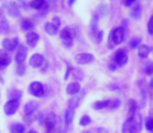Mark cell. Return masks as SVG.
<instances>
[{
	"mask_svg": "<svg viewBox=\"0 0 153 133\" xmlns=\"http://www.w3.org/2000/svg\"><path fill=\"white\" fill-rule=\"evenodd\" d=\"M141 13H142L141 5H135L134 7L132 8V10H131V17L134 19H140Z\"/></svg>",
	"mask_w": 153,
	"mask_h": 133,
	"instance_id": "28",
	"label": "cell"
},
{
	"mask_svg": "<svg viewBox=\"0 0 153 133\" xmlns=\"http://www.w3.org/2000/svg\"><path fill=\"white\" fill-rule=\"evenodd\" d=\"M113 61L116 66L125 65L128 61V56H127V52L125 51V49H119L118 51H116L113 56Z\"/></svg>",
	"mask_w": 153,
	"mask_h": 133,
	"instance_id": "5",
	"label": "cell"
},
{
	"mask_svg": "<svg viewBox=\"0 0 153 133\" xmlns=\"http://www.w3.org/2000/svg\"><path fill=\"white\" fill-rule=\"evenodd\" d=\"M97 26H98V16L97 15H94L92 18V21H91V29L92 31H96L97 30Z\"/></svg>",
	"mask_w": 153,
	"mask_h": 133,
	"instance_id": "30",
	"label": "cell"
},
{
	"mask_svg": "<svg viewBox=\"0 0 153 133\" xmlns=\"http://www.w3.org/2000/svg\"><path fill=\"white\" fill-rule=\"evenodd\" d=\"M120 104H121L120 100H118V99L111 100V103H109V108H111V109H116V108H118V107L120 106Z\"/></svg>",
	"mask_w": 153,
	"mask_h": 133,
	"instance_id": "34",
	"label": "cell"
},
{
	"mask_svg": "<svg viewBox=\"0 0 153 133\" xmlns=\"http://www.w3.org/2000/svg\"><path fill=\"white\" fill-rule=\"evenodd\" d=\"M92 122L91 117H89V115H82V117H80V120H79V125L82 126V127H85V126H88L90 123Z\"/></svg>",
	"mask_w": 153,
	"mask_h": 133,
	"instance_id": "29",
	"label": "cell"
},
{
	"mask_svg": "<svg viewBox=\"0 0 153 133\" xmlns=\"http://www.w3.org/2000/svg\"><path fill=\"white\" fill-rule=\"evenodd\" d=\"M10 133H24L25 132V126L21 123H14L10 127Z\"/></svg>",
	"mask_w": 153,
	"mask_h": 133,
	"instance_id": "22",
	"label": "cell"
},
{
	"mask_svg": "<svg viewBox=\"0 0 153 133\" xmlns=\"http://www.w3.org/2000/svg\"><path fill=\"white\" fill-rule=\"evenodd\" d=\"M102 38H103V33L100 31V33H98V35H97V38H96L97 43H100L101 40H102Z\"/></svg>",
	"mask_w": 153,
	"mask_h": 133,
	"instance_id": "39",
	"label": "cell"
},
{
	"mask_svg": "<svg viewBox=\"0 0 153 133\" xmlns=\"http://www.w3.org/2000/svg\"><path fill=\"white\" fill-rule=\"evenodd\" d=\"M76 1V0H68V3H69V5L70 6H72L73 4H74V2Z\"/></svg>",
	"mask_w": 153,
	"mask_h": 133,
	"instance_id": "42",
	"label": "cell"
},
{
	"mask_svg": "<svg viewBox=\"0 0 153 133\" xmlns=\"http://www.w3.org/2000/svg\"><path fill=\"white\" fill-rule=\"evenodd\" d=\"M19 46H20L19 45V38H17V36L12 38H4L2 42V47L6 51H15L16 49H18Z\"/></svg>",
	"mask_w": 153,
	"mask_h": 133,
	"instance_id": "6",
	"label": "cell"
},
{
	"mask_svg": "<svg viewBox=\"0 0 153 133\" xmlns=\"http://www.w3.org/2000/svg\"><path fill=\"white\" fill-rule=\"evenodd\" d=\"M39 108V103L36 101H29L24 106V113L25 115H33V112Z\"/></svg>",
	"mask_w": 153,
	"mask_h": 133,
	"instance_id": "17",
	"label": "cell"
},
{
	"mask_svg": "<svg viewBox=\"0 0 153 133\" xmlns=\"http://www.w3.org/2000/svg\"><path fill=\"white\" fill-rule=\"evenodd\" d=\"M28 92L29 94L36 98L43 97L45 95V87L43 85L42 82L40 81H33L29 84L28 86Z\"/></svg>",
	"mask_w": 153,
	"mask_h": 133,
	"instance_id": "3",
	"label": "cell"
},
{
	"mask_svg": "<svg viewBox=\"0 0 153 133\" xmlns=\"http://www.w3.org/2000/svg\"><path fill=\"white\" fill-rule=\"evenodd\" d=\"M22 97V92L20 89H10V93H8V98L10 100L16 99V100H20V98Z\"/></svg>",
	"mask_w": 153,
	"mask_h": 133,
	"instance_id": "27",
	"label": "cell"
},
{
	"mask_svg": "<svg viewBox=\"0 0 153 133\" xmlns=\"http://www.w3.org/2000/svg\"><path fill=\"white\" fill-rule=\"evenodd\" d=\"M142 128V117L141 115H135L133 119H127L122 127L123 133H135L140 131Z\"/></svg>",
	"mask_w": 153,
	"mask_h": 133,
	"instance_id": "1",
	"label": "cell"
},
{
	"mask_svg": "<svg viewBox=\"0 0 153 133\" xmlns=\"http://www.w3.org/2000/svg\"><path fill=\"white\" fill-rule=\"evenodd\" d=\"M39 38H40V36H39V34L36 33H28L26 34L27 45H28L29 47H31V48H33V47H36V44H38Z\"/></svg>",
	"mask_w": 153,
	"mask_h": 133,
	"instance_id": "13",
	"label": "cell"
},
{
	"mask_svg": "<svg viewBox=\"0 0 153 133\" xmlns=\"http://www.w3.org/2000/svg\"><path fill=\"white\" fill-rule=\"evenodd\" d=\"M81 133H91V131H83V132H81Z\"/></svg>",
	"mask_w": 153,
	"mask_h": 133,
	"instance_id": "45",
	"label": "cell"
},
{
	"mask_svg": "<svg viewBox=\"0 0 153 133\" xmlns=\"http://www.w3.org/2000/svg\"><path fill=\"white\" fill-rule=\"evenodd\" d=\"M137 52H139V56L141 57V58H146V57L149 55L150 49H149V47L146 46V45H141V46L139 47Z\"/></svg>",
	"mask_w": 153,
	"mask_h": 133,
	"instance_id": "24",
	"label": "cell"
},
{
	"mask_svg": "<svg viewBox=\"0 0 153 133\" xmlns=\"http://www.w3.org/2000/svg\"><path fill=\"white\" fill-rule=\"evenodd\" d=\"M70 72H71V66H68V70H67V73H66V76H65V80H67L69 77V75H70Z\"/></svg>",
	"mask_w": 153,
	"mask_h": 133,
	"instance_id": "41",
	"label": "cell"
},
{
	"mask_svg": "<svg viewBox=\"0 0 153 133\" xmlns=\"http://www.w3.org/2000/svg\"><path fill=\"white\" fill-rule=\"evenodd\" d=\"M10 64V57L6 53V50H0V70Z\"/></svg>",
	"mask_w": 153,
	"mask_h": 133,
	"instance_id": "16",
	"label": "cell"
},
{
	"mask_svg": "<svg viewBox=\"0 0 153 133\" xmlns=\"http://www.w3.org/2000/svg\"><path fill=\"white\" fill-rule=\"evenodd\" d=\"M144 72L147 75H152L153 74V63L149 61V63L146 64L145 68H144Z\"/></svg>",
	"mask_w": 153,
	"mask_h": 133,
	"instance_id": "31",
	"label": "cell"
},
{
	"mask_svg": "<svg viewBox=\"0 0 153 133\" xmlns=\"http://www.w3.org/2000/svg\"><path fill=\"white\" fill-rule=\"evenodd\" d=\"M52 23L56 25L57 27H59V25H61V20H59V17H54V18L52 19Z\"/></svg>",
	"mask_w": 153,
	"mask_h": 133,
	"instance_id": "37",
	"label": "cell"
},
{
	"mask_svg": "<svg viewBox=\"0 0 153 133\" xmlns=\"http://www.w3.org/2000/svg\"><path fill=\"white\" fill-rule=\"evenodd\" d=\"M75 36V33L72 29L70 28H64L61 31V38L65 43L67 42H72L73 38Z\"/></svg>",
	"mask_w": 153,
	"mask_h": 133,
	"instance_id": "14",
	"label": "cell"
},
{
	"mask_svg": "<svg viewBox=\"0 0 153 133\" xmlns=\"http://www.w3.org/2000/svg\"><path fill=\"white\" fill-rule=\"evenodd\" d=\"M19 106H20V101L19 100H16V99L8 100L3 106L4 112L7 115H13L17 112Z\"/></svg>",
	"mask_w": 153,
	"mask_h": 133,
	"instance_id": "4",
	"label": "cell"
},
{
	"mask_svg": "<svg viewBox=\"0 0 153 133\" xmlns=\"http://www.w3.org/2000/svg\"><path fill=\"white\" fill-rule=\"evenodd\" d=\"M94 55L91 53H79L75 56V61L78 65H87L94 61Z\"/></svg>",
	"mask_w": 153,
	"mask_h": 133,
	"instance_id": "9",
	"label": "cell"
},
{
	"mask_svg": "<svg viewBox=\"0 0 153 133\" xmlns=\"http://www.w3.org/2000/svg\"><path fill=\"white\" fill-rule=\"evenodd\" d=\"M44 29H45V31H46V33H48L49 35H54V34L57 33L59 27H57L55 24H53L52 22H49V23H46V24H45Z\"/></svg>",
	"mask_w": 153,
	"mask_h": 133,
	"instance_id": "20",
	"label": "cell"
},
{
	"mask_svg": "<svg viewBox=\"0 0 153 133\" xmlns=\"http://www.w3.org/2000/svg\"><path fill=\"white\" fill-rule=\"evenodd\" d=\"M140 43H141V38H133V40L130 41V43H129V46H130V48H135V47H137L140 45Z\"/></svg>",
	"mask_w": 153,
	"mask_h": 133,
	"instance_id": "35",
	"label": "cell"
},
{
	"mask_svg": "<svg viewBox=\"0 0 153 133\" xmlns=\"http://www.w3.org/2000/svg\"><path fill=\"white\" fill-rule=\"evenodd\" d=\"M147 27H148V33H149V34H153V16L148 21Z\"/></svg>",
	"mask_w": 153,
	"mask_h": 133,
	"instance_id": "36",
	"label": "cell"
},
{
	"mask_svg": "<svg viewBox=\"0 0 153 133\" xmlns=\"http://www.w3.org/2000/svg\"><path fill=\"white\" fill-rule=\"evenodd\" d=\"M45 63V57L43 56L40 53H34V54L31 55V57L29 58V65H30L32 68L38 69L41 68Z\"/></svg>",
	"mask_w": 153,
	"mask_h": 133,
	"instance_id": "8",
	"label": "cell"
},
{
	"mask_svg": "<svg viewBox=\"0 0 153 133\" xmlns=\"http://www.w3.org/2000/svg\"><path fill=\"white\" fill-rule=\"evenodd\" d=\"M25 70H26V68H25L24 64H20V65H18V66H17V74L19 75V76H22V75H24L25 73Z\"/></svg>",
	"mask_w": 153,
	"mask_h": 133,
	"instance_id": "33",
	"label": "cell"
},
{
	"mask_svg": "<svg viewBox=\"0 0 153 133\" xmlns=\"http://www.w3.org/2000/svg\"><path fill=\"white\" fill-rule=\"evenodd\" d=\"M150 87H153V79L150 81Z\"/></svg>",
	"mask_w": 153,
	"mask_h": 133,
	"instance_id": "43",
	"label": "cell"
},
{
	"mask_svg": "<svg viewBox=\"0 0 153 133\" xmlns=\"http://www.w3.org/2000/svg\"><path fill=\"white\" fill-rule=\"evenodd\" d=\"M97 133H109L107 131L105 128H98V130H97Z\"/></svg>",
	"mask_w": 153,
	"mask_h": 133,
	"instance_id": "40",
	"label": "cell"
},
{
	"mask_svg": "<svg viewBox=\"0 0 153 133\" xmlns=\"http://www.w3.org/2000/svg\"><path fill=\"white\" fill-rule=\"evenodd\" d=\"M124 35H125V30L123 27H118V28L114 29L108 36L109 48H114L115 46L119 45L120 43H122L123 40H124Z\"/></svg>",
	"mask_w": 153,
	"mask_h": 133,
	"instance_id": "2",
	"label": "cell"
},
{
	"mask_svg": "<svg viewBox=\"0 0 153 133\" xmlns=\"http://www.w3.org/2000/svg\"><path fill=\"white\" fill-rule=\"evenodd\" d=\"M43 125H44V128L47 133H54L55 132V122L52 117H47L46 119H45Z\"/></svg>",
	"mask_w": 153,
	"mask_h": 133,
	"instance_id": "11",
	"label": "cell"
},
{
	"mask_svg": "<svg viewBox=\"0 0 153 133\" xmlns=\"http://www.w3.org/2000/svg\"><path fill=\"white\" fill-rule=\"evenodd\" d=\"M28 133H36V130H30Z\"/></svg>",
	"mask_w": 153,
	"mask_h": 133,
	"instance_id": "44",
	"label": "cell"
},
{
	"mask_svg": "<svg viewBox=\"0 0 153 133\" xmlns=\"http://www.w3.org/2000/svg\"><path fill=\"white\" fill-rule=\"evenodd\" d=\"M145 126H146V129H147L148 131L153 133V119L152 117H149V119L146 120Z\"/></svg>",
	"mask_w": 153,
	"mask_h": 133,
	"instance_id": "32",
	"label": "cell"
},
{
	"mask_svg": "<svg viewBox=\"0 0 153 133\" xmlns=\"http://www.w3.org/2000/svg\"><path fill=\"white\" fill-rule=\"evenodd\" d=\"M109 103L111 100H102V101H98L94 104L95 109H103V108H109Z\"/></svg>",
	"mask_w": 153,
	"mask_h": 133,
	"instance_id": "26",
	"label": "cell"
},
{
	"mask_svg": "<svg viewBox=\"0 0 153 133\" xmlns=\"http://www.w3.org/2000/svg\"><path fill=\"white\" fill-rule=\"evenodd\" d=\"M128 119H133L137 115V104L134 100L131 99L128 103Z\"/></svg>",
	"mask_w": 153,
	"mask_h": 133,
	"instance_id": "19",
	"label": "cell"
},
{
	"mask_svg": "<svg viewBox=\"0 0 153 133\" xmlns=\"http://www.w3.org/2000/svg\"><path fill=\"white\" fill-rule=\"evenodd\" d=\"M27 50L26 46L24 45H20L17 49V52H16V56H15V61H16L17 65H20V64H24L25 59L27 57Z\"/></svg>",
	"mask_w": 153,
	"mask_h": 133,
	"instance_id": "7",
	"label": "cell"
},
{
	"mask_svg": "<svg viewBox=\"0 0 153 133\" xmlns=\"http://www.w3.org/2000/svg\"><path fill=\"white\" fill-rule=\"evenodd\" d=\"M66 92L68 95L70 96H74L77 95V94L80 92V84L78 82H72L67 86Z\"/></svg>",
	"mask_w": 153,
	"mask_h": 133,
	"instance_id": "18",
	"label": "cell"
},
{
	"mask_svg": "<svg viewBox=\"0 0 153 133\" xmlns=\"http://www.w3.org/2000/svg\"><path fill=\"white\" fill-rule=\"evenodd\" d=\"M30 5L36 10H48V3L46 2V0H31Z\"/></svg>",
	"mask_w": 153,
	"mask_h": 133,
	"instance_id": "12",
	"label": "cell"
},
{
	"mask_svg": "<svg viewBox=\"0 0 153 133\" xmlns=\"http://www.w3.org/2000/svg\"><path fill=\"white\" fill-rule=\"evenodd\" d=\"M7 13L10 15L12 17H16V18H18V17L21 16V13L20 10H19V6L17 3H15V2H10V3L7 4Z\"/></svg>",
	"mask_w": 153,
	"mask_h": 133,
	"instance_id": "15",
	"label": "cell"
},
{
	"mask_svg": "<svg viewBox=\"0 0 153 133\" xmlns=\"http://www.w3.org/2000/svg\"><path fill=\"white\" fill-rule=\"evenodd\" d=\"M10 31V23L5 18H2L0 20V34L7 33Z\"/></svg>",
	"mask_w": 153,
	"mask_h": 133,
	"instance_id": "23",
	"label": "cell"
},
{
	"mask_svg": "<svg viewBox=\"0 0 153 133\" xmlns=\"http://www.w3.org/2000/svg\"><path fill=\"white\" fill-rule=\"evenodd\" d=\"M33 26H34V22L31 19H24L22 21V23H21V27L24 30H30Z\"/></svg>",
	"mask_w": 153,
	"mask_h": 133,
	"instance_id": "25",
	"label": "cell"
},
{
	"mask_svg": "<svg viewBox=\"0 0 153 133\" xmlns=\"http://www.w3.org/2000/svg\"><path fill=\"white\" fill-rule=\"evenodd\" d=\"M74 120V109L68 108L65 112V122L67 126H70Z\"/></svg>",
	"mask_w": 153,
	"mask_h": 133,
	"instance_id": "21",
	"label": "cell"
},
{
	"mask_svg": "<svg viewBox=\"0 0 153 133\" xmlns=\"http://www.w3.org/2000/svg\"><path fill=\"white\" fill-rule=\"evenodd\" d=\"M134 1L135 0H123V3H124L125 6H130Z\"/></svg>",
	"mask_w": 153,
	"mask_h": 133,
	"instance_id": "38",
	"label": "cell"
},
{
	"mask_svg": "<svg viewBox=\"0 0 153 133\" xmlns=\"http://www.w3.org/2000/svg\"><path fill=\"white\" fill-rule=\"evenodd\" d=\"M85 97V91H80L77 95H74L70 100H69V108H72V109H75L79 104H80L81 100L82 98Z\"/></svg>",
	"mask_w": 153,
	"mask_h": 133,
	"instance_id": "10",
	"label": "cell"
}]
</instances>
